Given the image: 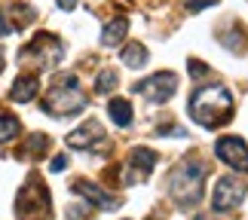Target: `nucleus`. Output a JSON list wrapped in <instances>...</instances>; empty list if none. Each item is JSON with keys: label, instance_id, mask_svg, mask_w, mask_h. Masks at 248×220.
<instances>
[{"label": "nucleus", "instance_id": "obj_1", "mask_svg": "<svg viewBox=\"0 0 248 220\" xmlns=\"http://www.w3.org/2000/svg\"><path fill=\"white\" fill-rule=\"evenodd\" d=\"M190 117L202 129H217L233 117V95L224 86H205L190 98Z\"/></svg>", "mask_w": 248, "mask_h": 220}, {"label": "nucleus", "instance_id": "obj_2", "mask_svg": "<svg viewBox=\"0 0 248 220\" xmlns=\"http://www.w3.org/2000/svg\"><path fill=\"white\" fill-rule=\"evenodd\" d=\"M205 175H208V165L199 159H187V162H178L169 175V196L175 199L178 205L184 208H193L199 199H202V184H205Z\"/></svg>", "mask_w": 248, "mask_h": 220}, {"label": "nucleus", "instance_id": "obj_3", "mask_svg": "<svg viewBox=\"0 0 248 220\" xmlns=\"http://www.w3.org/2000/svg\"><path fill=\"white\" fill-rule=\"evenodd\" d=\"M86 107V95L80 89V80L74 73H64L59 76L49 92H46L43 98V110L49 113V117H74V113H80Z\"/></svg>", "mask_w": 248, "mask_h": 220}, {"label": "nucleus", "instance_id": "obj_4", "mask_svg": "<svg viewBox=\"0 0 248 220\" xmlns=\"http://www.w3.org/2000/svg\"><path fill=\"white\" fill-rule=\"evenodd\" d=\"M18 220H52V199L40 177H28V184L16 196Z\"/></svg>", "mask_w": 248, "mask_h": 220}, {"label": "nucleus", "instance_id": "obj_5", "mask_svg": "<svg viewBox=\"0 0 248 220\" xmlns=\"http://www.w3.org/2000/svg\"><path fill=\"white\" fill-rule=\"evenodd\" d=\"M62 55H64V46H62L59 37H52V34H37L34 40L28 43L22 52H18V59H22L25 64L40 68V71H49V68H55V64L62 61Z\"/></svg>", "mask_w": 248, "mask_h": 220}, {"label": "nucleus", "instance_id": "obj_6", "mask_svg": "<svg viewBox=\"0 0 248 220\" xmlns=\"http://www.w3.org/2000/svg\"><path fill=\"white\" fill-rule=\"evenodd\" d=\"M132 89H135L138 95H144L147 101L163 104V101H169L171 95H175V89H178V76L171 73V71H159V73H154V76H147V80L135 83Z\"/></svg>", "mask_w": 248, "mask_h": 220}, {"label": "nucleus", "instance_id": "obj_7", "mask_svg": "<svg viewBox=\"0 0 248 220\" xmlns=\"http://www.w3.org/2000/svg\"><path fill=\"white\" fill-rule=\"evenodd\" d=\"M245 199V184L239 177H221L215 184V193H212V205L215 211H230V208H239Z\"/></svg>", "mask_w": 248, "mask_h": 220}, {"label": "nucleus", "instance_id": "obj_8", "mask_svg": "<svg viewBox=\"0 0 248 220\" xmlns=\"http://www.w3.org/2000/svg\"><path fill=\"white\" fill-rule=\"evenodd\" d=\"M215 156L224 162V165H230L233 171H248V144L242 138H217L215 144Z\"/></svg>", "mask_w": 248, "mask_h": 220}, {"label": "nucleus", "instance_id": "obj_9", "mask_svg": "<svg viewBox=\"0 0 248 220\" xmlns=\"http://www.w3.org/2000/svg\"><path fill=\"white\" fill-rule=\"evenodd\" d=\"M156 153L150 150V147H138V150H132L129 153V171H126V180L129 184H135V180H144L150 171L156 168Z\"/></svg>", "mask_w": 248, "mask_h": 220}, {"label": "nucleus", "instance_id": "obj_10", "mask_svg": "<svg viewBox=\"0 0 248 220\" xmlns=\"http://www.w3.org/2000/svg\"><path fill=\"white\" fill-rule=\"evenodd\" d=\"M104 141V129H101V122H83L80 129H74L71 135H68V147L71 150H92V147H98Z\"/></svg>", "mask_w": 248, "mask_h": 220}, {"label": "nucleus", "instance_id": "obj_11", "mask_svg": "<svg viewBox=\"0 0 248 220\" xmlns=\"http://www.w3.org/2000/svg\"><path fill=\"white\" fill-rule=\"evenodd\" d=\"M74 193H80L86 196V202H92V205H98L101 211H113L117 208V199H113L110 193H104V190L98 184H89V180H74Z\"/></svg>", "mask_w": 248, "mask_h": 220}, {"label": "nucleus", "instance_id": "obj_12", "mask_svg": "<svg viewBox=\"0 0 248 220\" xmlns=\"http://www.w3.org/2000/svg\"><path fill=\"white\" fill-rule=\"evenodd\" d=\"M37 92H40V80H37L34 73H25V76H18V80L13 83L9 98H13L16 104H28V101L37 98Z\"/></svg>", "mask_w": 248, "mask_h": 220}, {"label": "nucleus", "instance_id": "obj_13", "mask_svg": "<svg viewBox=\"0 0 248 220\" xmlns=\"http://www.w3.org/2000/svg\"><path fill=\"white\" fill-rule=\"evenodd\" d=\"M126 31H129V18H113V22H108L104 25V31H101V46H117V43H123V37H126Z\"/></svg>", "mask_w": 248, "mask_h": 220}, {"label": "nucleus", "instance_id": "obj_14", "mask_svg": "<svg viewBox=\"0 0 248 220\" xmlns=\"http://www.w3.org/2000/svg\"><path fill=\"white\" fill-rule=\"evenodd\" d=\"M108 117L113 119V126H120V129L132 126V104H129L126 98H110V104H108Z\"/></svg>", "mask_w": 248, "mask_h": 220}, {"label": "nucleus", "instance_id": "obj_15", "mask_svg": "<svg viewBox=\"0 0 248 220\" xmlns=\"http://www.w3.org/2000/svg\"><path fill=\"white\" fill-rule=\"evenodd\" d=\"M120 61L126 64V68H144V64H147V49L141 43H129L126 49H123Z\"/></svg>", "mask_w": 248, "mask_h": 220}, {"label": "nucleus", "instance_id": "obj_16", "mask_svg": "<svg viewBox=\"0 0 248 220\" xmlns=\"http://www.w3.org/2000/svg\"><path fill=\"white\" fill-rule=\"evenodd\" d=\"M46 147H49V138L37 132V135H31V138L25 141V147H22V156H40V153H43Z\"/></svg>", "mask_w": 248, "mask_h": 220}, {"label": "nucleus", "instance_id": "obj_17", "mask_svg": "<svg viewBox=\"0 0 248 220\" xmlns=\"http://www.w3.org/2000/svg\"><path fill=\"white\" fill-rule=\"evenodd\" d=\"M9 15H13V22H9V25H13V31H18V28H25V25H31L34 18H37V13H34L31 6H13V13H9Z\"/></svg>", "mask_w": 248, "mask_h": 220}, {"label": "nucleus", "instance_id": "obj_18", "mask_svg": "<svg viewBox=\"0 0 248 220\" xmlns=\"http://www.w3.org/2000/svg\"><path fill=\"white\" fill-rule=\"evenodd\" d=\"M18 135V119L16 117H0V144L13 141Z\"/></svg>", "mask_w": 248, "mask_h": 220}, {"label": "nucleus", "instance_id": "obj_19", "mask_svg": "<svg viewBox=\"0 0 248 220\" xmlns=\"http://www.w3.org/2000/svg\"><path fill=\"white\" fill-rule=\"evenodd\" d=\"M113 86H117V73L108 68V71H101V73H98V80H95V92H98V95H108Z\"/></svg>", "mask_w": 248, "mask_h": 220}, {"label": "nucleus", "instance_id": "obj_20", "mask_svg": "<svg viewBox=\"0 0 248 220\" xmlns=\"http://www.w3.org/2000/svg\"><path fill=\"white\" fill-rule=\"evenodd\" d=\"M184 3H187V9H190V13H199V9H205V6L217 3V0H184Z\"/></svg>", "mask_w": 248, "mask_h": 220}, {"label": "nucleus", "instance_id": "obj_21", "mask_svg": "<svg viewBox=\"0 0 248 220\" xmlns=\"http://www.w3.org/2000/svg\"><path fill=\"white\" fill-rule=\"evenodd\" d=\"M64 168H68V156H64V153L49 162V171H64Z\"/></svg>", "mask_w": 248, "mask_h": 220}, {"label": "nucleus", "instance_id": "obj_22", "mask_svg": "<svg viewBox=\"0 0 248 220\" xmlns=\"http://www.w3.org/2000/svg\"><path fill=\"white\" fill-rule=\"evenodd\" d=\"M6 34H13V25L6 22V13L0 9V37H6Z\"/></svg>", "mask_w": 248, "mask_h": 220}, {"label": "nucleus", "instance_id": "obj_23", "mask_svg": "<svg viewBox=\"0 0 248 220\" xmlns=\"http://www.w3.org/2000/svg\"><path fill=\"white\" fill-rule=\"evenodd\" d=\"M187 64H190V73H193V76L208 73V68H205V64H199V61H187Z\"/></svg>", "mask_w": 248, "mask_h": 220}, {"label": "nucleus", "instance_id": "obj_24", "mask_svg": "<svg viewBox=\"0 0 248 220\" xmlns=\"http://www.w3.org/2000/svg\"><path fill=\"white\" fill-rule=\"evenodd\" d=\"M55 3H59V6L64 9V13H71V9L77 6V0H55Z\"/></svg>", "mask_w": 248, "mask_h": 220}, {"label": "nucleus", "instance_id": "obj_25", "mask_svg": "<svg viewBox=\"0 0 248 220\" xmlns=\"http://www.w3.org/2000/svg\"><path fill=\"white\" fill-rule=\"evenodd\" d=\"M196 220H215V217H208V214H199V217H196Z\"/></svg>", "mask_w": 248, "mask_h": 220}, {"label": "nucleus", "instance_id": "obj_26", "mask_svg": "<svg viewBox=\"0 0 248 220\" xmlns=\"http://www.w3.org/2000/svg\"><path fill=\"white\" fill-rule=\"evenodd\" d=\"M0 71H3V52H0Z\"/></svg>", "mask_w": 248, "mask_h": 220}]
</instances>
